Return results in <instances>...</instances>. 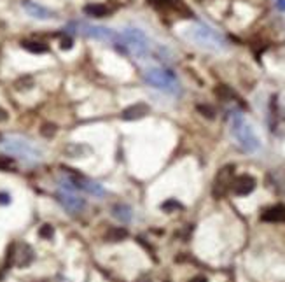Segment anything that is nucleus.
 I'll list each match as a JSON object with an SVG mask.
<instances>
[{
	"mask_svg": "<svg viewBox=\"0 0 285 282\" xmlns=\"http://www.w3.org/2000/svg\"><path fill=\"white\" fill-rule=\"evenodd\" d=\"M184 37L187 40H191L193 44H196V46L208 51H222L226 49L227 46L226 39H224L219 32H215L214 28L207 27V25L203 23L191 25L189 28H185Z\"/></svg>",
	"mask_w": 285,
	"mask_h": 282,
	"instance_id": "f257e3e1",
	"label": "nucleus"
},
{
	"mask_svg": "<svg viewBox=\"0 0 285 282\" xmlns=\"http://www.w3.org/2000/svg\"><path fill=\"white\" fill-rule=\"evenodd\" d=\"M229 124H231V133H233V137H235L236 144L242 147L243 151L245 153L259 151L261 140H259V137L255 135V131H254V128L250 126V123H249L240 112H233Z\"/></svg>",
	"mask_w": 285,
	"mask_h": 282,
	"instance_id": "f03ea898",
	"label": "nucleus"
},
{
	"mask_svg": "<svg viewBox=\"0 0 285 282\" xmlns=\"http://www.w3.org/2000/svg\"><path fill=\"white\" fill-rule=\"evenodd\" d=\"M2 149L9 155H14L18 158L25 160L28 163H35L42 158V153L35 144H32L30 140L21 139V137H7L2 140Z\"/></svg>",
	"mask_w": 285,
	"mask_h": 282,
	"instance_id": "7ed1b4c3",
	"label": "nucleus"
},
{
	"mask_svg": "<svg viewBox=\"0 0 285 282\" xmlns=\"http://www.w3.org/2000/svg\"><path fill=\"white\" fill-rule=\"evenodd\" d=\"M143 79L149 86L156 89H161L170 95H178L180 93V84H178L177 78L174 72L165 69H149L143 74Z\"/></svg>",
	"mask_w": 285,
	"mask_h": 282,
	"instance_id": "20e7f679",
	"label": "nucleus"
},
{
	"mask_svg": "<svg viewBox=\"0 0 285 282\" xmlns=\"http://www.w3.org/2000/svg\"><path fill=\"white\" fill-rule=\"evenodd\" d=\"M70 32H75L79 35H84L89 39H97V40H105V42H119L121 35H117L114 30L107 27H100V25H89L84 21H73L69 25Z\"/></svg>",
	"mask_w": 285,
	"mask_h": 282,
	"instance_id": "39448f33",
	"label": "nucleus"
},
{
	"mask_svg": "<svg viewBox=\"0 0 285 282\" xmlns=\"http://www.w3.org/2000/svg\"><path fill=\"white\" fill-rule=\"evenodd\" d=\"M121 40L124 42V46H128L131 49V53H135L140 58H145L150 53V42L147 39V35L143 34L140 28H124L121 34Z\"/></svg>",
	"mask_w": 285,
	"mask_h": 282,
	"instance_id": "423d86ee",
	"label": "nucleus"
},
{
	"mask_svg": "<svg viewBox=\"0 0 285 282\" xmlns=\"http://www.w3.org/2000/svg\"><path fill=\"white\" fill-rule=\"evenodd\" d=\"M58 198H60V201H62L63 207H65V209L69 210V212H72V214L81 212V210L86 207V201L82 200V198L79 197V195L75 193V191L60 190Z\"/></svg>",
	"mask_w": 285,
	"mask_h": 282,
	"instance_id": "0eeeda50",
	"label": "nucleus"
},
{
	"mask_svg": "<svg viewBox=\"0 0 285 282\" xmlns=\"http://www.w3.org/2000/svg\"><path fill=\"white\" fill-rule=\"evenodd\" d=\"M231 190L238 197H247L255 190V179L250 175H238L236 179H233Z\"/></svg>",
	"mask_w": 285,
	"mask_h": 282,
	"instance_id": "6e6552de",
	"label": "nucleus"
},
{
	"mask_svg": "<svg viewBox=\"0 0 285 282\" xmlns=\"http://www.w3.org/2000/svg\"><path fill=\"white\" fill-rule=\"evenodd\" d=\"M149 2L158 9H163V11H174L177 14H185V18L191 16V11L185 7L182 0H149Z\"/></svg>",
	"mask_w": 285,
	"mask_h": 282,
	"instance_id": "1a4fd4ad",
	"label": "nucleus"
},
{
	"mask_svg": "<svg viewBox=\"0 0 285 282\" xmlns=\"http://www.w3.org/2000/svg\"><path fill=\"white\" fill-rule=\"evenodd\" d=\"M233 184V168L231 166H226L222 168L215 181V195L217 197H222L224 193L227 191V188H231Z\"/></svg>",
	"mask_w": 285,
	"mask_h": 282,
	"instance_id": "9d476101",
	"label": "nucleus"
},
{
	"mask_svg": "<svg viewBox=\"0 0 285 282\" xmlns=\"http://www.w3.org/2000/svg\"><path fill=\"white\" fill-rule=\"evenodd\" d=\"M23 7L35 20H51V18H53V12H51L49 9L42 7L40 4H37V2H25Z\"/></svg>",
	"mask_w": 285,
	"mask_h": 282,
	"instance_id": "9b49d317",
	"label": "nucleus"
},
{
	"mask_svg": "<svg viewBox=\"0 0 285 282\" xmlns=\"http://www.w3.org/2000/svg\"><path fill=\"white\" fill-rule=\"evenodd\" d=\"M262 221H268V223H280V221H285V207L284 205H275V207H270L266 209L261 216Z\"/></svg>",
	"mask_w": 285,
	"mask_h": 282,
	"instance_id": "f8f14e48",
	"label": "nucleus"
},
{
	"mask_svg": "<svg viewBox=\"0 0 285 282\" xmlns=\"http://www.w3.org/2000/svg\"><path fill=\"white\" fill-rule=\"evenodd\" d=\"M149 112V107L143 104H135V105H131V107L124 109L123 112V120L130 121V120H140V118H143Z\"/></svg>",
	"mask_w": 285,
	"mask_h": 282,
	"instance_id": "ddd939ff",
	"label": "nucleus"
},
{
	"mask_svg": "<svg viewBox=\"0 0 285 282\" xmlns=\"http://www.w3.org/2000/svg\"><path fill=\"white\" fill-rule=\"evenodd\" d=\"M112 214H114V217H116L117 221H121V223H130L131 221V209L128 207V205L124 203H117L114 209H112Z\"/></svg>",
	"mask_w": 285,
	"mask_h": 282,
	"instance_id": "4468645a",
	"label": "nucleus"
},
{
	"mask_svg": "<svg viewBox=\"0 0 285 282\" xmlns=\"http://www.w3.org/2000/svg\"><path fill=\"white\" fill-rule=\"evenodd\" d=\"M84 12L88 16H93V18H104V16H107L110 11H108V7H105V5L102 4H93V5H86Z\"/></svg>",
	"mask_w": 285,
	"mask_h": 282,
	"instance_id": "2eb2a0df",
	"label": "nucleus"
},
{
	"mask_svg": "<svg viewBox=\"0 0 285 282\" xmlns=\"http://www.w3.org/2000/svg\"><path fill=\"white\" fill-rule=\"evenodd\" d=\"M32 259H34V251L23 243V252H18V254H16V263H18L20 267H27Z\"/></svg>",
	"mask_w": 285,
	"mask_h": 282,
	"instance_id": "dca6fc26",
	"label": "nucleus"
},
{
	"mask_svg": "<svg viewBox=\"0 0 285 282\" xmlns=\"http://www.w3.org/2000/svg\"><path fill=\"white\" fill-rule=\"evenodd\" d=\"M21 46H23L27 51H30V53H37V54L46 53V51H47L46 44H42V42H34V40H25V42L21 44Z\"/></svg>",
	"mask_w": 285,
	"mask_h": 282,
	"instance_id": "f3484780",
	"label": "nucleus"
},
{
	"mask_svg": "<svg viewBox=\"0 0 285 282\" xmlns=\"http://www.w3.org/2000/svg\"><path fill=\"white\" fill-rule=\"evenodd\" d=\"M39 235L42 237V239H51V237L54 235V230L51 228L49 224H44L42 228L39 230Z\"/></svg>",
	"mask_w": 285,
	"mask_h": 282,
	"instance_id": "a211bd4d",
	"label": "nucleus"
},
{
	"mask_svg": "<svg viewBox=\"0 0 285 282\" xmlns=\"http://www.w3.org/2000/svg\"><path fill=\"white\" fill-rule=\"evenodd\" d=\"M123 237H126V232L121 230V228L110 230V233H108V239H110V240H121Z\"/></svg>",
	"mask_w": 285,
	"mask_h": 282,
	"instance_id": "6ab92c4d",
	"label": "nucleus"
},
{
	"mask_svg": "<svg viewBox=\"0 0 285 282\" xmlns=\"http://www.w3.org/2000/svg\"><path fill=\"white\" fill-rule=\"evenodd\" d=\"M72 39H70V37H63L62 39V42H60V47H62V49H70V47H72Z\"/></svg>",
	"mask_w": 285,
	"mask_h": 282,
	"instance_id": "aec40b11",
	"label": "nucleus"
},
{
	"mask_svg": "<svg viewBox=\"0 0 285 282\" xmlns=\"http://www.w3.org/2000/svg\"><path fill=\"white\" fill-rule=\"evenodd\" d=\"M163 209L165 210H172V209H180V205L177 203V201H166V203H163Z\"/></svg>",
	"mask_w": 285,
	"mask_h": 282,
	"instance_id": "412c9836",
	"label": "nucleus"
},
{
	"mask_svg": "<svg viewBox=\"0 0 285 282\" xmlns=\"http://www.w3.org/2000/svg\"><path fill=\"white\" fill-rule=\"evenodd\" d=\"M275 5H277L278 11L285 12V0H277V2H275Z\"/></svg>",
	"mask_w": 285,
	"mask_h": 282,
	"instance_id": "4be33fe9",
	"label": "nucleus"
},
{
	"mask_svg": "<svg viewBox=\"0 0 285 282\" xmlns=\"http://www.w3.org/2000/svg\"><path fill=\"white\" fill-rule=\"evenodd\" d=\"M9 201H11V197H9V195L0 193V203H9Z\"/></svg>",
	"mask_w": 285,
	"mask_h": 282,
	"instance_id": "5701e85b",
	"label": "nucleus"
},
{
	"mask_svg": "<svg viewBox=\"0 0 285 282\" xmlns=\"http://www.w3.org/2000/svg\"><path fill=\"white\" fill-rule=\"evenodd\" d=\"M189 282H208V281L205 277H194V279H191Z\"/></svg>",
	"mask_w": 285,
	"mask_h": 282,
	"instance_id": "b1692460",
	"label": "nucleus"
},
{
	"mask_svg": "<svg viewBox=\"0 0 285 282\" xmlns=\"http://www.w3.org/2000/svg\"><path fill=\"white\" fill-rule=\"evenodd\" d=\"M0 120H5V112L4 111H0Z\"/></svg>",
	"mask_w": 285,
	"mask_h": 282,
	"instance_id": "393cba45",
	"label": "nucleus"
}]
</instances>
